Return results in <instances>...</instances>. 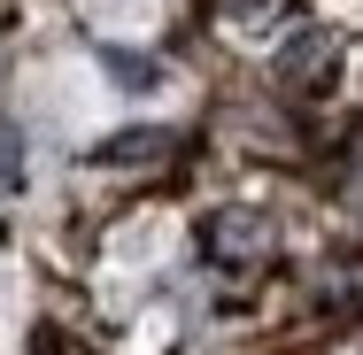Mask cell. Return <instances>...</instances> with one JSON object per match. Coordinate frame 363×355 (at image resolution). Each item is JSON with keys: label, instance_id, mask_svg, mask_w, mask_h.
I'll return each instance as SVG.
<instances>
[{"label": "cell", "instance_id": "6da1fadb", "mask_svg": "<svg viewBox=\"0 0 363 355\" xmlns=\"http://www.w3.org/2000/svg\"><path fill=\"white\" fill-rule=\"evenodd\" d=\"M271 247H279V232H271L263 209H209L201 216V255L217 271H255Z\"/></svg>", "mask_w": 363, "mask_h": 355}, {"label": "cell", "instance_id": "7a4b0ae2", "mask_svg": "<svg viewBox=\"0 0 363 355\" xmlns=\"http://www.w3.org/2000/svg\"><path fill=\"white\" fill-rule=\"evenodd\" d=\"M333 55H340V31L309 23V31H294L286 47H279V77L286 85H325L333 77Z\"/></svg>", "mask_w": 363, "mask_h": 355}, {"label": "cell", "instance_id": "3957f363", "mask_svg": "<svg viewBox=\"0 0 363 355\" xmlns=\"http://www.w3.org/2000/svg\"><path fill=\"white\" fill-rule=\"evenodd\" d=\"M162 154H170V132H155V124L108 132V140L93 147V162H108V170H140V162H162Z\"/></svg>", "mask_w": 363, "mask_h": 355}, {"label": "cell", "instance_id": "277c9868", "mask_svg": "<svg viewBox=\"0 0 363 355\" xmlns=\"http://www.w3.org/2000/svg\"><path fill=\"white\" fill-rule=\"evenodd\" d=\"M101 70L116 77L124 93H155V85H162V70H155V55H140V47H101Z\"/></svg>", "mask_w": 363, "mask_h": 355}, {"label": "cell", "instance_id": "5b68a950", "mask_svg": "<svg viewBox=\"0 0 363 355\" xmlns=\"http://www.w3.org/2000/svg\"><path fill=\"white\" fill-rule=\"evenodd\" d=\"M16 186H23V140L0 124V193H16Z\"/></svg>", "mask_w": 363, "mask_h": 355}]
</instances>
